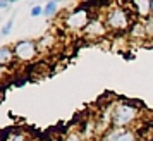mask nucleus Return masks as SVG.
<instances>
[{"label":"nucleus","instance_id":"f257e3e1","mask_svg":"<svg viewBox=\"0 0 153 141\" xmlns=\"http://www.w3.org/2000/svg\"><path fill=\"white\" fill-rule=\"evenodd\" d=\"M138 119V107L132 103H119L112 110V124L117 129H124Z\"/></svg>","mask_w":153,"mask_h":141},{"label":"nucleus","instance_id":"f8f14e48","mask_svg":"<svg viewBox=\"0 0 153 141\" xmlns=\"http://www.w3.org/2000/svg\"><path fill=\"white\" fill-rule=\"evenodd\" d=\"M12 22H14V17H10V21L4 26V29H2V36H7L10 31H12Z\"/></svg>","mask_w":153,"mask_h":141},{"label":"nucleus","instance_id":"0eeeda50","mask_svg":"<svg viewBox=\"0 0 153 141\" xmlns=\"http://www.w3.org/2000/svg\"><path fill=\"white\" fill-rule=\"evenodd\" d=\"M108 141H136V133L126 131V129H117L108 134Z\"/></svg>","mask_w":153,"mask_h":141},{"label":"nucleus","instance_id":"f03ea898","mask_svg":"<svg viewBox=\"0 0 153 141\" xmlns=\"http://www.w3.org/2000/svg\"><path fill=\"white\" fill-rule=\"evenodd\" d=\"M105 24L107 28H110L112 31H126L131 24V19H129V14L124 7H112L107 16H105Z\"/></svg>","mask_w":153,"mask_h":141},{"label":"nucleus","instance_id":"6e6552de","mask_svg":"<svg viewBox=\"0 0 153 141\" xmlns=\"http://www.w3.org/2000/svg\"><path fill=\"white\" fill-rule=\"evenodd\" d=\"M14 50L7 48V47H2V53H0V62H2V65H5V64H9L12 59H14Z\"/></svg>","mask_w":153,"mask_h":141},{"label":"nucleus","instance_id":"39448f33","mask_svg":"<svg viewBox=\"0 0 153 141\" xmlns=\"http://www.w3.org/2000/svg\"><path fill=\"white\" fill-rule=\"evenodd\" d=\"M84 33L90 36V38L91 36L93 38H100V36H103L107 33V24L103 21H100V19H91L90 24L84 29Z\"/></svg>","mask_w":153,"mask_h":141},{"label":"nucleus","instance_id":"1a4fd4ad","mask_svg":"<svg viewBox=\"0 0 153 141\" xmlns=\"http://www.w3.org/2000/svg\"><path fill=\"white\" fill-rule=\"evenodd\" d=\"M143 24H145L146 38H148V36H150V38H153V16H150L148 19H143Z\"/></svg>","mask_w":153,"mask_h":141},{"label":"nucleus","instance_id":"9d476101","mask_svg":"<svg viewBox=\"0 0 153 141\" xmlns=\"http://www.w3.org/2000/svg\"><path fill=\"white\" fill-rule=\"evenodd\" d=\"M57 7H59V4H57V2H48V4L45 5V14H43V16H47V17H52V16H55Z\"/></svg>","mask_w":153,"mask_h":141},{"label":"nucleus","instance_id":"20e7f679","mask_svg":"<svg viewBox=\"0 0 153 141\" xmlns=\"http://www.w3.org/2000/svg\"><path fill=\"white\" fill-rule=\"evenodd\" d=\"M12 50H14L16 59H19V60H22V62H28V60H31V59H35L36 52H38L36 45L33 42H29V40H26V42H19Z\"/></svg>","mask_w":153,"mask_h":141},{"label":"nucleus","instance_id":"2eb2a0df","mask_svg":"<svg viewBox=\"0 0 153 141\" xmlns=\"http://www.w3.org/2000/svg\"><path fill=\"white\" fill-rule=\"evenodd\" d=\"M53 141H59V140H53Z\"/></svg>","mask_w":153,"mask_h":141},{"label":"nucleus","instance_id":"7ed1b4c3","mask_svg":"<svg viewBox=\"0 0 153 141\" xmlns=\"http://www.w3.org/2000/svg\"><path fill=\"white\" fill-rule=\"evenodd\" d=\"M90 21L91 19H90L88 9H76V10H72V12L65 17L64 24L69 29H74V31H84L86 26L90 24Z\"/></svg>","mask_w":153,"mask_h":141},{"label":"nucleus","instance_id":"ddd939ff","mask_svg":"<svg viewBox=\"0 0 153 141\" xmlns=\"http://www.w3.org/2000/svg\"><path fill=\"white\" fill-rule=\"evenodd\" d=\"M65 141H84V140L79 136V134H69V138H67Z\"/></svg>","mask_w":153,"mask_h":141},{"label":"nucleus","instance_id":"423d86ee","mask_svg":"<svg viewBox=\"0 0 153 141\" xmlns=\"http://www.w3.org/2000/svg\"><path fill=\"white\" fill-rule=\"evenodd\" d=\"M132 7L136 9V14L139 17H143V19H148L152 14V2H148V0H134L132 2Z\"/></svg>","mask_w":153,"mask_h":141},{"label":"nucleus","instance_id":"9b49d317","mask_svg":"<svg viewBox=\"0 0 153 141\" xmlns=\"http://www.w3.org/2000/svg\"><path fill=\"white\" fill-rule=\"evenodd\" d=\"M29 14H31V17H38V16L45 14V7H42V5H33Z\"/></svg>","mask_w":153,"mask_h":141},{"label":"nucleus","instance_id":"4468645a","mask_svg":"<svg viewBox=\"0 0 153 141\" xmlns=\"http://www.w3.org/2000/svg\"><path fill=\"white\" fill-rule=\"evenodd\" d=\"M152 14H153V2H152Z\"/></svg>","mask_w":153,"mask_h":141}]
</instances>
